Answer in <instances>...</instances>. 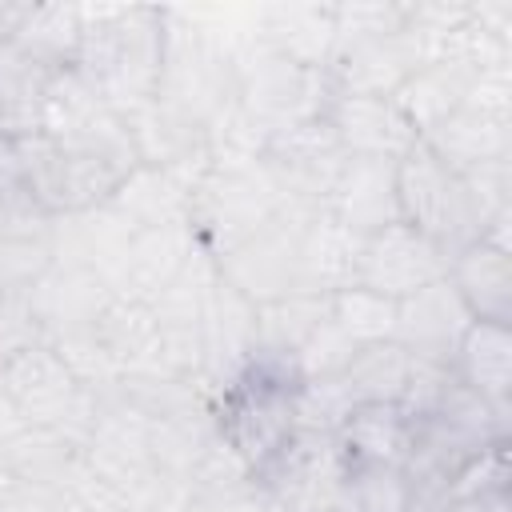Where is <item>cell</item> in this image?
<instances>
[{"label": "cell", "instance_id": "cell-1", "mask_svg": "<svg viewBox=\"0 0 512 512\" xmlns=\"http://www.w3.org/2000/svg\"><path fill=\"white\" fill-rule=\"evenodd\" d=\"M80 16H84V36L72 68L104 96V104L116 116H128L148 100H156L164 8L80 4Z\"/></svg>", "mask_w": 512, "mask_h": 512}, {"label": "cell", "instance_id": "cell-2", "mask_svg": "<svg viewBox=\"0 0 512 512\" xmlns=\"http://www.w3.org/2000/svg\"><path fill=\"white\" fill-rule=\"evenodd\" d=\"M296 388H300V372L292 360L248 352L244 368L216 392L212 400L216 432L252 468V476L296 432Z\"/></svg>", "mask_w": 512, "mask_h": 512}, {"label": "cell", "instance_id": "cell-3", "mask_svg": "<svg viewBox=\"0 0 512 512\" xmlns=\"http://www.w3.org/2000/svg\"><path fill=\"white\" fill-rule=\"evenodd\" d=\"M396 204L400 220L424 232L448 260L484 236V216L460 172H452L424 140L396 160Z\"/></svg>", "mask_w": 512, "mask_h": 512}, {"label": "cell", "instance_id": "cell-4", "mask_svg": "<svg viewBox=\"0 0 512 512\" xmlns=\"http://www.w3.org/2000/svg\"><path fill=\"white\" fill-rule=\"evenodd\" d=\"M284 208L264 164L252 168H208L188 196V224L200 248L216 260L244 236H252L264 220Z\"/></svg>", "mask_w": 512, "mask_h": 512}, {"label": "cell", "instance_id": "cell-5", "mask_svg": "<svg viewBox=\"0 0 512 512\" xmlns=\"http://www.w3.org/2000/svg\"><path fill=\"white\" fill-rule=\"evenodd\" d=\"M316 212L304 208H280L272 220H264L252 236L232 244L228 252L216 256L220 280L240 292L248 304H268L280 300L296 288V252H300V232Z\"/></svg>", "mask_w": 512, "mask_h": 512}, {"label": "cell", "instance_id": "cell-6", "mask_svg": "<svg viewBox=\"0 0 512 512\" xmlns=\"http://www.w3.org/2000/svg\"><path fill=\"white\" fill-rule=\"evenodd\" d=\"M344 160H348L344 144L328 128V120L316 116V120H300V124L276 132L268 140L260 164L268 168V176L288 208L324 212V200H328Z\"/></svg>", "mask_w": 512, "mask_h": 512}, {"label": "cell", "instance_id": "cell-7", "mask_svg": "<svg viewBox=\"0 0 512 512\" xmlns=\"http://www.w3.org/2000/svg\"><path fill=\"white\" fill-rule=\"evenodd\" d=\"M448 276V256L412 224L396 220L372 236H364L352 284L380 292L388 300H408L420 288Z\"/></svg>", "mask_w": 512, "mask_h": 512}, {"label": "cell", "instance_id": "cell-8", "mask_svg": "<svg viewBox=\"0 0 512 512\" xmlns=\"http://www.w3.org/2000/svg\"><path fill=\"white\" fill-rule=\"evenodd\" d=\"M200 248L196 232L188 220H172V224H156V228H136L124 248L116 252V260L104 272V284L116 300H140L152 304L176 276L180 268L192 260V252Z\"/></svg>", "mask_w": 512, "mask_h": 512}, {"label": "cell", "instance_id": "cell-9", "mask_svg": "<svg viewBox=\"0 0 512 512\" xmlns=\"http://www.w3.org/2000/svg\"><path fill=\"white\" fill-rule=\"evenodd\" d=\"M468 328H472V312L464 308L460 292L444 276L396 304V336L392 340L404 352H412L416 360L452 368V356Z\"/></svg>", "mask_w": 512, "mask_h": 512}, {"label": "cell", "instance_id": "cell-10", "mask_svg": "<svg viewBox=\"0 0 512 512\" xmlns=\"http://www.w3.org/2000/svg\"><path fill=\"white\" fill-rule=\"evenodd\" d=\"M424 64H428L424 44L404 20L400 32H388V36H376L368 44L340 52L328 64V76H332V88L348 96H392Z\"/></svg>", "mask_w": 512, "mask_h": 512}, {"label": "cell", "instance_id": "cell-11", "mask_svg": "<svg viewBox=\"0 0 512 512\" xmlns=\"http://www.w3.org/2000/svg\"><path fill=\"white\" fill-rule=\"evenodd\" d=\"M324 212L336 216L344 228H352L356 236H372L388 224L400 220V204H396V160L384 156H348L328 200Z\"/></svg>", "mask_w": 512, "mask_h": 512}, {"label": "cell", "instance_id": "cell-12", "mask_svg": "<svg viewBox=\"0 0 512 512\" xmlns=\"http://www.w3.org/2000/svg\"><path fill=\"white\" fill-rule=\"evenodd\" d=\"M328 128L344 144L348 156H384L400 160L420 136L408 124V116L392 104V96H348L336 92L324 108Z\"/></svg>", "mask_w": 512, "mask_h": 512}, {"label": "cell", "instance_id": "cell-13", "mask_svg": "<svg viewBox=\"0 0 512 512\" xmlns=\"http://www.w3.org/2000/svg\"><path fill=\"white\" fill-rule=\"evenodd\" d=\"M364 236L344 228L336 216L316 212L304 232H300V252H296V288L304 296H332L352 284L356 256H360Z\"/></svg>", "mask_w": 512, "mask_h": 512}, {"label": "cell", "instance_id": "cell-14", "mask_svg": "<svg viewBox=\"0 0 512 512\" xmlns=\"http://www.w3.org/2000/svg\"><path fill=\"white\" fill-rule=\"evenodd\" d=\"M452 172H468L484 160H500L512 156V116L504 112H488L476 104H460L448 120H440L436 128H428L420 136Z\"/></svg>", "mask_w": 512, "mask_h": 512}, {"label": "cell", "instance_id": "cell-15", "mask_svg": "<svg viewBox=\"0 0 512 512\" xmlns=\"http://www.w3.org/2000/svg\"><path fill=\"white\" fill-rule=\"evenodd\" d=\"M448 284L460 292L472 320H512V252L488 240H472L448 260Z\"/></svg>", "mask_w": 512, "mask_h": 512}, {"label": "cell", "instance_id": "cell-16", "mask_svg": "<svg viewBox=\"0 0 512 512\" xmlns=\"http://www.w3.org/2000/svg\"><path fill=\"white\" fill-rule=\"evenodd\" d=\"M452 372L468 392H476L492 412H500L508 420V408H512V332H508V324L472 320V328L464 332V340L452 356Z\"/></svg>", "mask_w": 512, "mask_h": 512}, {"label": "cell", "instance_id": "cell-17", "mask_svg": "<svg viewBox=\"0 0 512 512\" xmlns=\"http://www.w3.org/2000/svg\"><path fill=\"white\" fill-rule=\"evenodd\" d=\"M416 420L400 404H356L336 428V444L348 464L404 468L412 452Z\"/></svg>", "mask_w": 512, "mask_h": 512}, {"label": "cell", "instance_id": "cell-18", "mask_svg": "<svg viewBox=\"0 0 512 512\" xmlns=\"http://www.w3.org/2000/svg\"><path fill=\"white\" fill-rule=\"evenodd\" d=\"M332 12L336 4H272L260 8V36L284 60L328 72L332 60Z\"/></svg>", "mask_w": 512, "mask_h": 512}, {"label": "cell", "instance_id": "cell-19", "mask_svg": "<svg viewBox=\"0 0 512 512\" xmlns=\"http://www.w3.org/2000/svg\"><path fill=\"white\" fill-rule=\"evenodd\" d=\"M472 80H476L472 68L452 64V60H432V64L416 68V72L392 92V104L408 116V124L416 128V136H424L428 128H436L440 120H448V116L464 104Z\"/></svg>", "mask_w": 512, "mask_h": 512}, {"label": "cell", "instance_id": "cell-20", "mask_svg": "<svg viewBox=\"0 0 512 512\" xmlns=\"http://www.w3.org/2000/svg\"><path fill=\"white\" fill-rule=\"evenodd\" d=\"M328 316V296H304V292H288L280 300L256 304V320H252V352L256 356H276V360H292L300 344L316 332V324Z\"/></svg>", "mask_w": 512, "mask_h": 512}, {"label": "cell", "instance_id": "cell-21", "mask_svg": "<svg viewBox=\"0 0 512 512\" xmlns=\"http://www.w3.org/2000/svg\"><path fill=\"white\" fill-rule=\"evenodd\" d=\"M80 36H84L80 4H28V16L16 28L12 44L44 72H60L76 64Z\"/></svg>", "mask_w": 512, "mask_h": 512}, {"label": "cell", "instance_id": "cell-22", "mask_svg": "<svg viewBox=\"0 0 512 512\" xmlns=\"http://www.w3.org/2000/svg\"><path fill=\"white\" fill-rule=\"evenodd\" d=\"M412 376V352H404L396 340L364 344L352 352V360L340 372V384L356 404H400Z\"/></svg>", "mask_w": 512, "mask_h": 512}, {"label": "cell", "instance_id": "cell-23", "mask_svg": "<svg viewBox=\"0 0 512 512\" xmlns=\"http://www.w3.org/2000/svg\"><path fill=\"white\" fill-rule=\"evenodd\" d=\"M396 304L400 300H388L380 292L348 284L328 296V316L356 348H364V344H384L396 336Z\"/></svg>", "mask_w": 512, "mask_h": 512}, {"label": "cell", "instance_id": "cell-24", "mask_svg": "<svg viewBox=\"0 0 512 512\" xmlns=\"http://www.w3.org/2000/svg\"><path fill=\"white\" fill-rule=\"evenodd\" d=\"M408 20V4H392V0H368V4H336L332 12V60L356 44H368L376 36L400 32ZM328 60V64H332Z\"/></svg>", "mask_w": 512, "mask_h": 512}, {"label": "cell", "instance_id": "cell-25", "mask_svg": "<svg viewBox=\"0 0 512 512\" xmlns=\"http://www.w3.org/2000/svg\"><path fill=\"white\" fill-rule=\"evenodd\" d=\"M412 480L404 468L348 464V512H408Z\"/></svg>", "mask_w": 512, "mask_h": 512}, {"label": "cell", "instance_id": "cell-26", "mask_svg": "<svg viewBox=\"0 0 512 512\" xmlns=\"http://www.w3.org/2000/svg\"><path fill=\"white\" fill-rule=\"evenodd\" d=\"M352 352H356V344L332 324V316H324V320L316 324V332L300 344V352H296V372H300V380H328V376H340L344 364L352 360Z\"/></svg>", "mask_w": 512, "mask_h": 512}, {"label": "cell", "instance_id": "cell-27", "mask_svg": "<svg viewBox=\"0 0 512 512\" xmlns=\"http://www.w3.org/2000/svg\"><path fill=\"white\" fill-rule=\"evenodd\" d=\"M448 504V500H444ZM448 512H508V488H496V492H480L472 500H460V504H448Z\"/></svg>", "mask_w": 512, "mask_h": 512}, {"label": "cell", "instance_id": "cell-28", "mask_svg": "<svg viewBox=\"0 0 512 512\" xmlns=\"http://www.w3.org/2000/svg\"><path fill=\"white\" fill-rule=\"evenodd\" d=\"M28 16V4H12V0H0V40H12L16 28L24 24Z\"/></svg>", "mask_w": 512, "mask_h": 512}, {"label": "cell", "instance_id": "cell-29", "mask_svg": "<svg viewBox=\"0 0 512 512\" xmlns=\"http://www.w3.org/2000/svg\"><path fill=\"white\" fill-rule=\"evenodd\" d=\"M0 136H4V116H0Z\"/></svg>", "mask_w": 512, "mask_h": 512}]
</instances>
